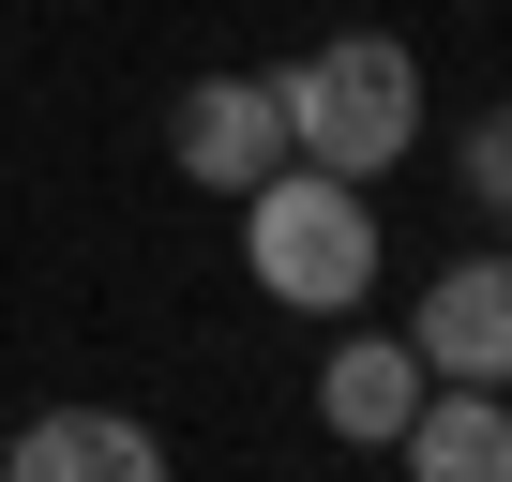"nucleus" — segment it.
Returning a JSON list of instances; mask_svg holds the SVG:
<instances>
[{
  "mask_svg": "<svg viewBox=\"0 0 512 482\" xmlns=\"http://www.w3.org/2000/svg\"><path fill=\"white\" fill-rule=\"evenodd\" d=\"M241 211V272H256V302H287V317H362L377 302V181H332V166H272L256 196H226Z\"/></svg>",
  "mask_w": 512,
  "mask_h": 482,
  "instance_id": "nucleus-1",
  "label": "nucleus"
},
{
  "mask_svg": "<svg viewBox=\"0 0 512 482\" xmlns=\"http://www.w3.org/2000/svg\"><path fill=\"white\" fill-rule=\"evenodd\" d=\"M272 106H287V151L332 181H392L422 151V61L392 31H332V46L272 61Z\"/></svg>",
  "mask_w": 512,
  "mask_h": 482,
  "instance_id": "nucleus-2",
  "label": "nucleus"
},
{
  "mask_svg": "<svg viewBox=\"0 0 512 482\" xmlns=\"http://www.w3.org/2000/svg\"><path fill=\"white\" fill-rule=\"evenodd\" d=\"M166 166H181L196 196H256V181L287 166V106H272V76H196L181 121H166Z\"/></svg>",
  "mask_w": 512,
  "mask_h": 482,
  "instance_id": "nucleus-3",
  "label": "nucleus"
},
{
  "mask_svg": "<svg viewBox=\"0 0 512 482\" xmlns=\"http://www.w3.org/2000/svg\"><path fill=\"white\" fill-rule=\"evenodd\" d=\"M407 347H422V377H497L512 392V257H452L407 302Z\"/></svg>",
  "mask_w": 512,
  "mask_h": 482,
  "instance_id": "nucleus-4",
  "label": "nucleus"
},
{
  "mask_svg": "<svg viewBox=\"0 0 512 482\" xmlns=\"http://www.w3.org/2000/svg\"><path fill=\"white\" fill-rule=\"evenodd\" d=\"M0 467L16 482H166V437L121 422V407H46V422L0 437Z\"/></svg>",
  "mask_w": 512,
  "mask_h": 482,
  "instance_id": "nucleus-5",
  "label": "nucleus"
},
{
  "mask_svg": "<svg viewBox=\"0 0 512 482\" xmlns=\"http://www.w3.org/2000/svg\"><path fill=\"white\" fill-rule=\"evenodd\" d=\"M407 407H422V347H407V332H332V362H317V422H332L347 452H392Z\"/></svg>",
  "mask_w": 512,
  "mask_h": 482,
  "instance_id": "nucleus-6",
  "label": "nucleus"
},
{
  "mask_svg": "<svg viewBox=\"0 0 512 482\" xmlns=\"http://www.w3.org/2000/svg\"><path fill=\"white\" fill-rule=\"evenodd\" d=\"M422 482H512V392L497 377H422L407 437H392Z\"/></svg>",
  "mask_w": 512,
  "mask_h": 482,
  "instance_id": "nucleus-7",
  "label": "nucleus"
},
{
  "mask_svg": "<svg viewBox=\"0 0 512 482\" xmlns=\"http://www.w3.org/2000/svg\"><path fill=\"white\" fill-rule=\"evenodd\" d=\"M452 166H467V196H482V211H497V226H512V106H482V121H467V151H452Z\"/></svg>",
  "mask_w": 512,
  "mask_h": 482,
  "instance_id": "nucleus-8",
  "label": "nucleus"
}]
</instances>
